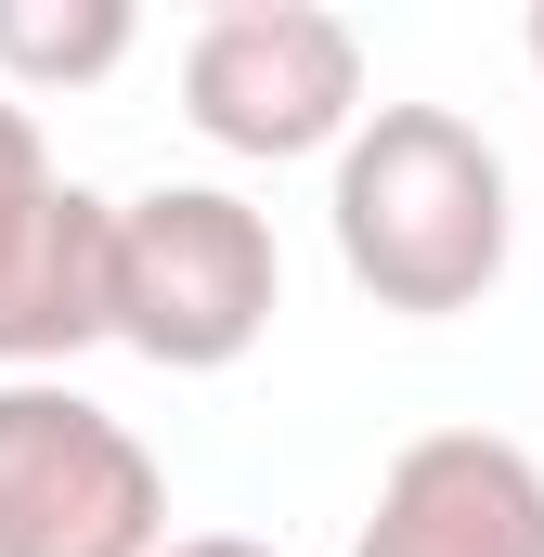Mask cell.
<instances>
[{"instance_id": "cell-1", "label": "cell", "mask_w": 544, "mask_h": 557, "mask_svg": "<svg viewBox=\"0 0 544 557\" xmlns=\"http://www.w3.org/2000/svg\"><path fill=\"white\" fill-rule=\"evenodd\" d=\"M324 221L376 311H415V324L480 311L506 285V156L454 104H363V131L337 143Z\"/></svg>"}, {"instance_id": "cell-2", "label": "cell", "mask_w": 544, "mask_h": 557, "mask_svg": "<svg viewBox=\"0 0 544 557\" xmlns=\"http://www.w3.org/2000/svg\"><path fill=\"white\" fill-rule=\"evenodd\" d=\"M285 311V247L234 182H156L118 195L104 234V337L169 363V376H221L247 363Z\"/></svg>"}, {"instance_id": "cell-3", "label": "cell", "mask_w": 544, "mask_h": 557, "mask_svg": "<svg viewBox=\"0 0 544 557\" xmlns=\"http://www.w3.org/2000/svg\"><path fill=\"white\" fill-rule=\"evenodd\" d=\"M169 467L65 376H0V557H156Z\"/></svg>"}, {"instance_id": "cell-4", "label": "cell", "mask_w": 544, "mask_h": 557, "mask_svg": "<svg viewBox=\"0 0 544 557\" xmlns=\"http://www.w3.org/2000/svg\"><path fill=\"white\" fill-rule=\"evenodd\" d=\"M182 117L221 156H324L363 131V39L311 0H234L182 39Z\"/></svg>"}, {"instance_id": "cell-5", "label": "cell", "mask_w": 544, "mask_h": 557, "mask_svg": "<svg viewBox=\"0 0 544 557\" xmlns=\"http://www.w3.org/2000/svg\"><path fill=\"white\" fill-rule=\"evenodd\" d=\"M104 234H118V195L65 182L39 117L0 91V363L13 376H52L104 337Z\"/></svg>"}, {"instance_id": "cell-6", "label": "cell", "mask_w": 544, "mask_h": 557, "mask_svg": "<svg viewBox=\"0 0 544 557\" xmlns=\"http://www.w3.org/2000/svg\"><path fill=\"white\" fill-rule=\"evenodd\" d=\"M350 557H544V467L506 428H428L390 454Z\"/></svg>"}, {"instance_id": "cell-7", "label": "cell", "mask_w": 544, "mask_h": 557, "mask_svg": "<svg viewBox=\"0 0 544 557\" xmlns=\"http://www.w3.org/2000/svg\"><path fill=\"white\" fill-rule=\"evenodd\" d=\"M143 39L131 0H0V91H91Z\"/></svg>"}, {"instance_id": "cell-8", "label": "cell", "mask_w": 544, "mask_h": 557, "mask_svg": "<svg viewBox=\"0 0 544 557\" xmlns=\"http://www.w3.org/2000/svg\"><path fill=\"white\" fill-rule=\"evenodd\" d=\"M156 557H272L260 532H182V545H156Z\"/></svg>"}, {"instance_id": "cell-9", "label": "cell", "mask_w": 544, "mask_h": 557, "mask_svg": "<svg viewBox=\"0 0 544 557\" xmlns=\"http://www.w3.org/2000/svg\"><path fill=\"white\" fill-rule=\"evenodd\" d=\"M532 65H544V0H532Z\"/></svg>"}]
</instances>
